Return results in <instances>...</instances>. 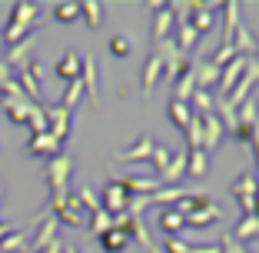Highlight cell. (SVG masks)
<instances>
[{"instance_id": "d6a6232c", "label": "cell", "mask_w": 259, "mask_h": 253, "mask_svg": "<svg viewBox=\"0 0 259 253\" xmlns=\"http://www.w3.org/2000/svg\"><path fill=\"white\" fill-rule=\"evenodd\" d=\"M100 246H103V253H123L130 246V237L120 230H107L103 237H100Z\"/></svg>"}, {"instance_id": "60d3db41", "label": "cell", "mask_w": 259, "mask_h": 253, "mask_svg": "<svg viewBox=\"0 0 259 253\" xmlns=\"http://www.w3.org/2000/svg\"><path fill=\"white\" fill-rule=\"evenodd\" d=\"M259 110H256V100H243V103H239V107H236V117H239V123H246V127H256V123H259Z\"/></svg>"}, {"instance_id": "ffe728a7", "label": "cell", "mask_w": 259, "mask_h": 253, "mask_svg": "<svg viewBox=\"0 0 259 253\" xmlns=\"http://www.w3.org/2000/svg\"><path fill=\"white\" fill-rule=\"evenodd\" d=\"M190 193L193 190H183V187H160L156 193H150V207H153V203H160L163 210H166V207H176V203H180L183 197H190Z\"/></svg>"}, {"instance_id": "277c9868", "label": "cell", "mask_w": 259, "mask_h": 253, "mask_svg": "<svg viewBox=\"0 0 259 253\" xmlns=\"http://www.w3.org/2000/svg\"><path fill=\"white\" fill-rule=\"evenodd\" d=\"M44 114H47V133L57 140V143H63V140L70 137V110L67 107H44Z\"/></svg>"}, {"instance_id": "bcb514c9", "label": "cell", "mask_w": 259, "mask_h": 253, "mask_svg": "<svg viewBox=\"0 0 259 253\" xmlns=\"http://www.w3.org/2000/svg\"><path fill=\"white\" fill-rule=\"evenodd\" d=\"M150 160H153V167H156V176H160L163 170H166V163L173 160V154H169V147H160V143H156V147H153V157H150Z\"/></svg>"}, {"instance_id": "9c48e42d", "label": "cell", "mask_w": 259, "mask_h": 253, "mask_svg": "<svg viewBox=\"0 0 259 253\" xmlns=\"http://www.w3.org/2000/svg\"><path fill=\"white\" fill-rule=\"evenodd\" d=\"M33 44H37V37H33V33H30V37H23L20 44H14V47L7 50L4 63H7V67H17V70H23L27 63L33 60V57H30V54H33Z\"/></svg>"}, {"instance_id": "1f68e13d", "label": "cell", "mask_w": 259, "mask_h": 253, "mask_svg": "<svg viewBox=\"0 0 259 253\" xmlns=\"http://www.w3.org/2000/svg\"><path fill=\"white\" fill-rule=\"evenodd\" d=\"M193 90H196V80H193V67H190L180 80H173V100H180V103H190Z\"/></svg>"}, {"instance_id": "603a6c76", "label": "cell", "mask_w": 259, "mask_h": 253, "mask_svg": "<svg viewBox=\"0 0 259 253\" xmlns=\"http://www.w3.org/2000/svg\"><path fill=\"white\" fill-rule=\"evenodd\" d=\"M233 47H236V54L246 57V60H249V57L259 50V44H256V37H252V30H249V27H243V23H239V30L233 33Z\"/></svg>"}, {"instance_id": "e0dca14e", "label": "cell", "mask_w": 259, "mask_h": 253, "mask_svg": "<svg viewBox=\"0 0 259 253\" xmlns=\"http://www.w3.org/2000/svg\"><path fill=\"white\" fill-rule=\"evenodd\" d=\"M80 60H83V57L76 54V50H67V54L60 57V60H57V67H54V74L60 80H80Z\"/></svg>"}, {"instance_id": "9a60e30c", "label": "cell", "mask_w": 259, "mask_h": 253, "mask_svg": "<svg viewBox=\"0 0 259 253\" xmlns=\"http://www.w3.org/2000/svg\"><path fill=\"white\" fill-rule=\"evenodd\" d=\"M163 74V60L156 54H150L143 60V74H140V87H143V97H150L153 90H156V80H160Z\"/></svg>"}, {"instance_id": "83f0119b", "label": "cell", "mask_w": 259, "mask_h": 253, "mask_svg": "<svg viewBox=\"0 0 259 253\" xmlns=\"http://www.w3.org/2000/svg\"><path fill=\"white\" fill-rule=\"evenodd\" d=\"M166 117H169V123H173V127H180V130H186V127H190V120H193V110H190V103H180V100H169V107H166Z\"/></svg>"}, {"instance_id": "7dc6e473", "label": "cell", "mask_w": 259, "mask_h": 253, "mask_svg": "<svg viewBox=\"0 0 259 253\" xmlns=\"http://www.w3.org/2000/svg\"><path fill=\"white\" fill-rule=\"evenodd\" d=\"M236 57H239V54H236V47H233V44H223L220 50H216L213 63H216V67L223 70V67H226V63H233V60H236Z\"/></svg>"}, {"instance_id": "30bf717a", "label": "cell", "mask_w": 259, "mask_h": 253, "mask_svg": "<svg viewBox=\"0 0 259 253\" xmlns=\"http://www.w3.org/2000/svg\"><path fill=\"white\" fill-rule=\"evenodd\" d=\"M57 227H60V223L54 220V213H47L44 220L37 223V237L30 240V250H33V253H44L47 246H50V243L57 240Z\"/></svg>"}, {"instance_id": "7c38bea8", "label": "cell", "mask_w": 259, "mask_h": 253, "mask_svg": "<svg viewBox=\"0 0 259 253\" xmlns=\"http://www.w3.org/2000/svg\"><path fill=\"white\" fill-rule=\"evenodd\" d=\"M243 70H246V57H236V60L233 63H226V67L220 70V93L223 97H229V93H233V87L239 84V77H243Z\"/></svg>"}, {"instance_id": "ab89813d", "label": "cell", "mask_w": 259, "mask_h": 253, "mask_svg": "<svg viewBox=\"0 0 259 253\" xmlns=\"http://www.w3.org/2000/svg\"><path fill=\"white\" fill-rule=\"evenodd\" d=\"M90 230L97 233V237H103V233H107V230H113V216H110L107 210L100 207L97 213H90Z\"/></svg>"}, {"instance_id": "836d02e7", "label": "cell", "mask_w": 259, "mask_h": 253, "mask_svg": "<svg viewBox=\"0 0 259 253\" xmlns=\"http://www.w3.org/2000/svg\"><path fill=\"white\" fill-rule=\"evenodd\" d=\"M229 237L236 240V243H243V240H252V237H259V216H243V220L236 223V230L229 233Z\"/></svg>"}, {"instance_id": "db71d44e", "label": "cell", "mask_w": 259, "mask_h": 253, "mask_svg": "<svg viewBox=\"0 0 259 253\" xmlns=\"http://www.w3.org/2000/svg\"><path fill=\"white\" fill-rule=\"evenodd\" d=\"M44 253H63V243H60V240H54V243L47 246V250H44Z\"/></svg>"}, {"instance_id": "f907efd6", "label": "cell", "mask_w": 259, "mask_h": 253, "mask_svg": "<svg viewBox=\"0 0 259 253\" xmlns=\"http://www.w3.org/2000/svg\"><path fill=\"white\" fill-rule=\"evenodd\" d=\"M239 203V210H243V216H256V197H243V200H236Z\"/></svg>"}, {"instance_id": "484cf974", "label": "cell", "mask_w": 259, "mask_h": 253, "mask_svg": "<svg viewBox=\"0 0 259 253\" xmlns=\"http://www.w3.org/2000/svg\"><path fill=\"white\" fill-rule=\"evenodd\" d=\"M173 37V14L169 7L156 10V23H153V44H163V40Z\"/></svg>"}, {"instance_id": "3957f363", "label": "cell", "mask_w": 259, "mask_h": 253, "mask_svg": "<svg viewBox=\"0 0 259 253\" xmlns=\"http://www.w3.org/2000/svg\"><path fill=\"white\" fill-rule=\"evenodd\" d=\"M70 173H73V157L70 154H57L47 167V184H50V193L54 197H63L70 184Z\"/></svg>"}, {"instance_id": "9f6ffc18", "label": "cell", "mask_w": 259, "mask_h": 253, "mask_svg": "<svg viewBox=\"0 0 259 253\" xmlns=\"http://www.w3.org/2000/svg\"><path fill=\"white\" fill-rule=\"evenodd\" d=\"M63 253H80V250H76V246H63Z\"/></svg>"}, {"instance_id": "2e32d148", "label": "cell", "mask_w": 259, "mask_h": 253, "mask_svg": "<svg viewBox=\"0 0 259 253\" xmlns=\"http://www.w3.org/2000/svg\"><path fill=\"white\" fill-rule=\"evenodd\" d=\"M186 160H190V150H180V154L166 163V170L160 173V184L163 187H180V176H186Z\"/></svg>"}, {"instance_id": "11a10c76", "label": "cell", "mask_w": 259, "mask_h": 253, "mask_svg": "<svg viewBox=\"0 0 259 253\" xmlns=\"http://www.w3.org/2000/svg\"><path fill=\"white\" fill-rule=\"evenodd\" d=\"M10 230H14V227H10V223H4V220H0V240L7 237V233H10Z\"/></svg>"}, {"instance_id": "e575fe53", "label": "cell", "mask_w": 259, "mask_h": 253, "mask_svg": "<svg viewBox=\"0 0 259 253\" xmlns=\"http://www.w3.org/2000/svg\"><path fill=\"white\" fill-rule=\"evenodd\" d=\"M206 170H209V157H206L203 150H190V160H186V176L199 180V176H206Z\"/></svg>"}, {"instance_id": "74e56055", "label": "cell", "mask_w": 259, "mask_h": 253, "mask_svg": "<svg viewBox=\"0 0 259 253\" xmlns=\"http://www.w3.org/2000/svg\"><path fill=\"white\" fill-rule=\"evenodd\" d=\"M80 17V4L67 0V4H54V20L57 23H73Z\"/></svg>"}, {"instance_id": "8992f818", "label": "cell", "mask_w": 259, "mask_h": 253, "mask_svg": "<svg viewBox=\"0 0 259 253\" xmlns=\"http://www.w3.org/2000/svg\"><path fill=\"white\" fill-rule=\"evenodd\" d=\"M17 87H20L23 93H27V100H40V63L30 60L23 70H17Z\"/></svg>"}, {"instance_id": "c3c4849f", "label": "cell", "mask_w": 259, "mask_h": 253, "mask_svg": "<svg viewBox=\"0 0 259 253\" xmlns=\"http://www.w3.org/2000/svg\"><path fill=\"white\" fill-rule=\"evenodd\" d=\"M163 253H190V243H186V240H180V237H166Z\"/></svg>"}, {"instance_id": "f5cc1de1", "label": "cell", "mask_w": 259, "mask_h": 253, "mask_svg": "<svg viewBox=\"0 0 259 253\" xmlns=\"http://www.w3.org/2000/svg\"><path fill=\"white\" fill-rule=\"evenodd\" d=\"M249 150H256V167H259V123L252 127V143H249Z\"/></svg>"}, {"instance_id": "6f0895ef", "label": "cell", "mask_w": 259, "mask_h": 253, "mask_svg": "<svg viewBox=\"0 0 259 253\" xmlns=\"http://www.w3.org/2000/svg\"><path fill=\"white\" fill-rule=\"evenodd\" d=\"M150 253H163V250H156V246H153V250H150Z\"/></svg>"}, {"instance_id": "7402d4cb", "label": "cell", "mask_w": 259, "mask_h": 253, "mask_svg": "<svg viewBox=\"0 0 259 253\" xmlns=\"http://www.w3.org/2000/svg\"><path fill=\"white\" fill-rule=\"evenodd\" d=\"M220 207H216V203H206V207H199L196 213H190L186 216V227H196V230H206V227H209V223H216L220 220Z\"/></svg>"}, {"instance_id": "ee69618b", "label": "cell", "mask_w": 259, "mask_h": 253, "mask_svg": "<svg viewBox=\"0 0 259 253\" xmlns=\"http://www.w3.org/2000/svg\"><path fill=\"white\" fill-rule=\"evenodd\" d=\"M27 127H30L33 133H47V114H44V107H37V103L30 107V114H27Z\"/></svg>"}, {"instance_id": "8fae6325", "label": "cell", "mask_w": 259, "mask_h": 253, "mask_svg": "<svg viewBox=\"0 0 259 253\" xmlns=\"http://www.w3.org/2000/svg\"><path fill=\"white\" fill-rule=\"evenodd\" d=\"M27 154H30V157H47V160H54V157L60 154V143H57L50 133H30V140H27Z\"/></svg>"}, {"instance_id": "4316f807", "label": "cell", "mask_w": 259, "mask_h": 253, "mask_svg": "<svg viewBox=\"0 0 259 253\" xmlns=\"http://www.w3.org/2000/svg\"><path fill=\"white\" fill-rule=\"evenodd\" d=\"M193 63L186 60V54H180V50H176L173 57H166V60H163V74H166V80L169 84H173V80H180L186 74V70H190Z\"/></svg>"}, {"instance_id": "f6af8a7d", "label": "cell", "mask_w": 259, "mask_h": 253, "mask_svg": "<svg viewBox=\"0 0 259 253\" xmlns=\"http://www.w3.org/2000/svg\"><path fill=\"white\" fill-rule=\"evenodd\" d=\"M76 200H80V207L90 210V213H97V210H100V197L90 190V187H80V190H76Z\"/></svg>"}, {"instance_id": "f546056e", "label": "cell", "mask_w": 259, "mask_h": 253, "mask_svg": "<svg viewBox=\"0 0 259 253\" xmlns=\"http://www.w3.org/2000/svg\"><path fill=\"white\" fill-rule=\"evenodd\" d=\"M30 240H27V230H10L7 237L0 240V253H27Z\"/></svg>"}, {"instance_id": "ac0fdd59", "label": "cell", "mask_w": 259, "mask_h": 253, "mask_svg": "<svg viewBox=\"0 0 259 253\" xmlns=\"http://www.w3.org/2000/svg\"><path fill=\"white\" fill-rule=\"evenodd\" d=\"M193 80H196V90H209V87L220 84V67H216L213 60L193 63Z\"/></svg>"}, {"instance_id": "ba28073f", "label": "cell", "mask_w": 259, "mask_h": 253, "mask_svg": "<svg viewBox=\"0 0 259 253\" xmlns=\"http://www.w3.org/2000/svg\"><path fill=\"white\" fill-rule=\"evenodd\" d=\"M120 187L130 193V197H150V193L160 190V176H123Z\"/></svg>"}, {"instance_id": "6da1fadb", "label": "cell", "mask_w": 259, "mask_h": 253, "mask_svg": "<svg viewBox=\"0 0 259 253\" xmlns=\"http://www.w3.org/2000/svg\"><path fill=\"white\" fill-rule=\"evenodd\" d=\"M40 20H44V17H40L37 4H23L20 0V4L10 7V20H7V27L0 30V37H4L7 47H14V44H20L23 37H30V33L40 27Z\"/></svg>"}, {"instance_id": "52a82bcc", "label": "cell", "mask_w": 259, "mask_h": 253, "mask_svg": "<svg viewBox=\"0 0 259 253\" xmlns=\"http://www.w3.org/2000/svg\"><path fill=\"white\" fill-rule=\"evenodd\" d=\"M220 7H223V4H196V0H193V17H190V27L199 33V37L213 30V23H216V14H213V10H220Z\"/></svg>"}, {"instance_id": "5bb4252c", "label": "cell", "mask_w": 259, "mask_h": 253, "mask_svg": "<svg viewBox=\"0 0 259 253\" xmlns=\"http://www.w3.org/2000/svg\"><path fill=\"white\" fill-rule=\"evenodd\" d=\"M223 140V123L216 114H203V154H213Z\"/></svg>"}, {"instance_id": "d590c367", "label": "cell", "mask_w": 259, "mask_h": 253, "mask_svg": "<svg viewBox=\"0 0 259 253\" xmlns=\"http://www.w3.org/2000/svg\"><path fill=\"white\" fill-rule=\"evenodd\" d=\"M186 150H203V117L193 114L190 127H186Z\"/></svg>"}, {"instance_id": "816d5d0a", "label": "cell", "mask_w": 259, "mask_h": 253, "mask_svg": "<svg viewBox=\"0 0 259 253\" xmlns=\"http://www.w3.org/2000/svg\"><path fill=\"white\" fill-rule=\"evenodd\" d=\"M10 80H14V77H10V67H7L4 60H0V90H4V87H7Z\"/></svg>"}, {"instance_id": "f1b7e54d", "label": "cell", "mask_w": 259, "mask_h": 253, "mask_svg": "<svg viewBox=\"0 0 259 253\" xmlns=\"http://www.w3.org/2000/svg\"><path fill=\"white\" fill-rule=\"evenodd\" d=\"M206 203H213V197H209V193H190V197H183L173 210L186 220L190 213H196V210H199V207H206Z\"/></svg>"}, {"instance_id": "d4e9b609", "label": "cell", "mask_w": 259, "mask_h": 253, "mask_svg": "<svg viewBox=\"0 0 259 253\" xmlns=\"http://www.w3.org/2000/svg\"><path fill=\"white\" fill-rule=\"evenodd\" d=\"M229 193L236 200H243V197H259V180L252 173H239L236 180H233V187H229Z\"/></svg>"}, {"instance_id": "4dcf8cb0", "label": "cell", "mask_w": 259, "mask_h": 253, "mask_svg": "<svg viewBox=\"0 0 259 253\" xmlns=\"http://www.w3.org/2000/svg\"><path fill=\"white\" fill-rule=\"evenodd\" d=\"M160 230L166 233V237H176L180 230H186V220H183L180 213H176L173 207H166V210L160 213Z\"/></svg>"}, {"instance_id": "5b68a950", "label": "cell", "mask_w": 259, "mask_h": 253, "mask_svg": "<svg viewBox=\"0 0 259 253\" xmlns=\"http://www.w3.org/2000/svg\"><path fill=\"white\" fill-rule=\"evenodd\" d=\"M126 203H130V193L120 187V180H113V184H107L103 187V197H100V207L107 210L110 216H116V213H123L126 210Z\"/></svg>"}, {"instance_id": "7a4b0ae2", "label": "cell", "mask_w": 259, "mask_h": 253, "mask_svg": "<svg viewBox=\"0 0 259 253\" xmlns=\"http://www.w3.org/2000/svg\"><path fill=\"white\" fill-rule=\"evenodd\" d=\"M50 213H54L57 223H63V227H73V230H80L83 227V207H80V200H76V193H63V197H50Z\"/></svg>"}, {"instance_id": "d6986e66", "label": "cell", "mask_w": 259, "mask_h": 253, "mask_svg": "<svg viewBox=\"0 0 259 253\" xmlns=\"http://www.w3.org/2000/svg\"><path fill=\"white\" fill-rule=\"evenodd\" d=\"M220 10H223V44H233V33L239 30V4L226 0Z\"/></svg>"}, {"instance_id": "91938a15", "label": "cell", "mask_w": 259, "mask_h": 253, "mask_svg": "<svg viewBox=\"0 0 259 253\" xmlns=\"http://www.w3.org/2000/svg\"><path fill=\"white\" fill-rule=\"evenodd\" d=\"M0 200H4V190H0Z\"/></svg>"}, {"instance_id": "f35d334b", "label": "cell", "mask_w": 259, "mask_h": 253, "mask_svg": "<svg viewBox=\"0 0 259 253\" xmlns=\"http://www.w3.org/2000/svg\"><path fill=\"white\" fill-rule=\"evenodd\" d=\"M87 93H83V84L80 80H70L67 84V90H63V100H60V107H67V110H73L80 100H83Z\"/></svg>"}, {"instance_id": "8d00e7d4", "label": "cell", "mask_w": 259, "mask_h": 253, "mask_svg": "<svg viewBox=\"0 0 259 253\" xmlns=\"http://www.w3.org/2000/svg\"><path fill=\"white\" fill-rule=\"evenodd\" d=\"M80 17H83L90 27H100V23H103V4H97V0H83V4H80Z\"/></svg>"}, {"instance_id": "cb8c5ba5", "label": "cell", "mask_w": 259, "mask_h": 253, "mask_svg": "<svg viewBox=\"0 0 259 253\" xmlns=\"http://www.w3.org/2000/svg\"><path fill=\"white\" fill-rule=\"evenodd\" d=\"M153 147H156V143H153L150 137H140L133 147L120 150V154H116V160H150V157H153Z\"/></svg>"}, {"instance_id": "4fadbf2b", "label": "cell", "mask_w": 259, "mask_h": 253, "mask_svg": "<svg viewBox=\"0 0 259 253\" xmlns=\"http://www.w3.org/2000/svg\"><path fill=\"white\" fill-rule=\"evenodd\" d=\"M80 84H83V93L97 103V93H100V77H97V60L93 57H83L80 60Z\"/></svg>"}, {"instance_id": "681fc988", "label": "cell", "mask_w": 259, "mask_h": 253, "mask_svg": "<svg viewBox=\"0 0 259 253\" xmlns=\"http://www.w3.org/2000/svg\"><path fill=\"white\" fill-rule=\"evenodd\" d=\"M233 137H236L243 147H249V143H252V127H246V123H236V130H233Z\"/></svg>"}, {"instance_id": "7bdbcfd3", "label": "cell", "mask_w": 259, "mask_h": 253, "mask_svg": "<svg viewBox=\"0 0 259 253\" xmlns=\"http://www.w3.org/2000/svg\"><path fill=\"white\" fill-rule=\"evenodd\" d=\"M130 50H133V40L126 37V33H116V37H110V54L113 57H130Z\"/></svg>"}, {"instance_id": "44dd1931", "label": "cell", "mask_w": 259, "mask_h": 253, "mask_svg": "<svg viewBox=\"0 0 259 253\" xmlns=\"http://www.w3.org/2000/svg\"><path fill=\"white\" fill-rule=\"evenodd\" d=\"M173 27H176L173 40H176V47H180V54H190L196 44H203V37L190 27V20H186V23H173Z\"/></svg>"}, {"instance_id": "680465c9", "label": "cell", "mask_w": 259, "mask_h": 253, "mask_svg": "<svg viewBox=\"0 0 259 253\" xmlns=\"http://www.w3.org/2000/svg\"><path fill=\"white\" fill-rule=\"evenodd\" d=\"M0 50H4V37H0Z\"/></svg>"}, {"instance_id": "b9f144b4", "label": "cell", "mask_w": 259, "mask_h": 253, "mask_svg": "<svg viewBox=\"0 0 259 253\" xmlns=\"http://www.w3.org/2000/svg\"><path fill=\"white\" fill-rule=\"evenodd\" d=\"M190 100H193V107L199 110V117H203V114H213V107H216V100H213V93H209V90H193Z\"/></svg>"}]
</instances>
